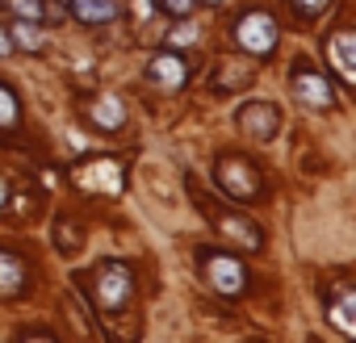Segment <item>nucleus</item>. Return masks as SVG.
<instances>
[{"label":"nucleus","instance_id":"f257e3e1","mask_svg":"<svg viewBox=\"0 0 356 343\" xmlns=\"http://www.w3.org/2000/svg\"><path fill=\"white\" fill-rule=\"evenodd\" d=\"M80 289H84V297L109 318V314H122V310H130V301H134V276H130V268L126 264H97L92 268V281H88V272L80 276Z\"/></svg>","mask_w":356,"mask_h":343},{"label":"nucleus","instance_id":"f03ea898","mask_svg":"<svg viewBox=\"0 0 356 343\" xmlns=\"http://www.w3.org/2000/svg\"><path fill=\"white\" fill-rule=\"evenodd\" d=\"M214 181H218V189L231 193L235 201H252V197L264 189L260 167H256L252 159H243V155H218V163H214Z\"/></svg>","mask_w":356,"mask_h":343},{"label":"nucleus","instance_id":"7ed1b4c3","mask_svg":"<svg viewBox=\"0 0 356 343\" xmlns=\"http://www.w3.org/2000/svg\"><path fill=\"white\" fill-rule=\"evenodd\" d=\"M197 201H202L206 218L214 222V231L222 235V243H235V247H243V251L264 247V231H260L252 218H243V214H235V210H227V206H214V201H206V197H197Z\"/></svg>","mask_w":356,"mask_h":343},{"label":"nucleus","instance_id":"20e7f679","mask_svg":"<svg viewBox=\"0 0 356 343\" xmlns=\"http://www.w3.org/2000/svg\"><path fill=\"white\" fill-rule=\"evenodd\" d=\"M76 185L84 193H101V197H118L126 189V167L109 155H97V159H84L76 167Z\"/></svg>","mask_w":356,"mask_h":343},{"label":"nucleus","instance_id":"39448f33","mask_svg":"<svg viewBox=\"0 0 356 343\" xmlns=\"http://www.w3.org/2000/svg\"><path fill=\"white\" fill-rule=\"evenodd\" d=\"M235 42L248 51V55H273L277 47V22L264 13V9H248L239 22H235Z\"/></svg>","mask_w":356,"mask_h":343},{"label":"nucleus","instance_id":"423d86ee","mask_svg":"<svg viewBox=\"0 0 356 343\" xmlns=\"http://www.w3.org/2000/svg\"><path fill=\"white\" fill-rule=\"evenodd\" d=\"M202 268H206V281H210L222 297H239V293L248 289V268H243L239 260L222 256V251H206V256H202Z\"/></svg>","mask_w":356,"mask_h":343},{"label":"nucleus","instance_id":"0eeeda50","mask_svg":"<svg viewBox=\"0 0 356 343\" xmlns=\"http://www.w3.org/2000/svg\"><path fill=\"white\" fill-rule=\"evenodd\" d=\"M239 130L256 142H273L277 130H281V109L273 101H248L239 109Z\"/></svg>","mask_w":356,"mask_h":343},{"label":"nucleus","instance_id":"6e6552de","mask_svg":"<svg viewBox=\"0 0 356 343\" xmlns=\"http://www.w3.org/2000/svg\"><path fill=\"white\" fill-rule=\"evenodd\" d=\"M289 92H293V101H302L306 109H331V105H335L331 84H327L318 72H310V67H298V72L289 76Z\"/></svg>","mask_w":356,"mask_h":343},{"label":"nucleus","instance_id":"1a4fd4ad","mask_svg":"<svg viewBox=\"0 0 356 343\" xmlns=\"http://www.w3.org/2000/svg\"><path fill=\"white\" fill-rule=\"evenodd\" d=\"M26 285H30V268H26V260L0 247V301L26 293Z\"/></svg>","mask_w":356,"mask_h":343},{"label":"nucleus","instance_id":"9d476101","mask_svg":"<svg viewBox=\"0 0 356 343\" xmlns=\"http://www.w3.org/2000/svg\"><path fill=\"white\" fill-rule=\"evenodd\" d=\"M147 76H151V84H159V88H181L185 76H189V67H185L181 55H155L151 67H147Z\"/></svg>","mask_w":356,"mask_h":343},{"label":"nucleus","instance_id":"9b49d317","mask_svg":"<svg viewBox=\"0 0 356 343\" xmlns=\"http://www.w3.org/2000/svg\"><path fill=\"white\" fill-rule=\"evenodd\" d=\"M122 13L118 0H72V17L84 22V26H105Z\"/></svg>","mask_w":356,"mask_h":343},{"label":"nucleus","instance_id":"f8f14e48","mask_svg":"<svg viewBox=\"0 0 356 343\" xmlns=\"http://www.w3.org/2000/svg\"><path fill=\"white\" fill-rule=\"evenodd\" d=\"M84 113H88V122H92L97 130H122V122H126V109H122V101H113V97H97Z\"/></svg>","mask_w":356,"mask_h":343},{"label":"nucleus","instance_id":"ddd939ff","mask_svg":"<svg viewBox=\"0 0 356 343\" xmlns=\"http://www.w3.org/2000/svg\"><path fill=\"white\" fill-rule=\"evenodd\" d=\"M331 59H335V67H339L343 80H356V38L348 30H339L331 38Z\"/></svg>","mask_w":356,"mask_h":343},{"label":"nucleus","instance_id":"4468645a","mask_svg":"<svg viewBox=\"0 0 356 343\" xmlns=\"http://www.w3.org/2000/svg\"><path fill=\"white\" fill-rule=\"evenodd\" d=\"M352 301H356V297H352V289H348V285H339V289H335V301H331V310H327V314H331V322H335V326H339L343 335H356Z\"/></svg>","mask_w":356,"mask_h":343},{"label":"nucleus","instance_id":"2eb2a0df","mask_svg":"<svg viewBox=\"0 0 356 343\" xmlns=\"http://www.w3.org/2000/svg\"><path fill=\"white\" fill-rule=\"evenodd\" d=\"M55 243H59V251H80V243H84V231H80V222H72V218H55Z\"/></svg>","mask_w":356,"mask_h":343},{"label":"nucleus","instance_id":"dca6fc26","mask_svg":"<svg viewBox=\"0 0 356 343\" xmlns=\"http://www.w3.org/2000/svg\"><path fill=\"white\" fill-rule=\"evenodd\" d=\"M9 9L22 22H42V17H59L55 9H47V0H9Z\"/></svg>","mask_w":356,"mask_h":343},{"label":"nucleus","instance_id":"f3484780","mask_svg":"<svg viewBox=\"0 0 356 343\" xmlns=\"http://www.w3.org/2000/svg\"><path fill=\"white\" fill-rule=\"evenodd\" d=\"M9 38H13L17 47H26V51H42V34H38L34 22H22V17H17V26L9 30Z\"/></svg>","mask_w":356,"mask_h":343},{"label":"nucleus","instance_id":"a211bd4d","mask_svg":"<svg viewBox=\"0 0 356 343\" xmlns=\"http://www.w3.org/2000/svg\"><path fill=\"white\" fill-rule=\"evenodd\" d=\"M17 113H22V109H17V97L0 84V130H9V126L17 122Z\"/></svg>","mask_w":356,"mask_h":343},{"label":"nucleus","instance_id":"6ab92c4d","mask_svg":"<svg viewBox=\"0 0 356 343\" xmlns=\"http://www.w3.org/2000/svg\"><path fill=\"white\" fill-rule=\"evenodd\" d=\"M289 5H293V9H298L302 17H318V13H323V9L331 5V0H289Z\"/></svg>","mask_w":356,"mask_h":343},{"label":"nucleus","instance_id":"aec40b11","mask_svg":"<svg viewBox=\"0 0 356 343\" xmlns=\"http://www.w3.org/2000/svg\"><path fill=\"white\" fill-rule=\"evenodd\" d=\"M159 5H163L172 17H189V13L197 9V0H159Z\"/></svg>","mask_w":356,"mask_h":343},{"label":"nucleus","instance_id":"412c9836","mask_svg":"<svg viewBox=\"0 0 356 343\" xmlns=\"http://www.w3.org/2000/svg\"><path fill=\"white\" fill-rule=\"evenodd\" d=\"M189 42H193V26H189V30H176V34H172V47H189Z\"/></svg>","mask_w":356,"mask_h":343},{"label":"nucleus","instance_id":"4be33fe9","mask_svg":"<svg viewBox=\"0 0 356 343\" xmlns=\"http://www.w3.org/2000/svg\"><path fill=\"white\" fill-rule=\"evenodd\" d=\"M5 197H9V189H5V176H0V206H5Z\"/></svg>","mask_w":356,"mask_h":343},{"label":"nucleus","instance_id":"5701e85b","mask_svg":"<svg viewBox=\"0 0 356 343\" xmlns=\"http://www.w3.org/2000/svg\"><path fill=\"white\" fill-rule=\"evenodd\" d=\"M0 55H9V42H5V34H0Z\"/></svg>","mask_w":356,"mask_h":343},{"label":"nucleus","instance_id":"b1692460","mask_svg":"<svg viewBox=\"0 0 356 343\" xmlns=\"http://www.w3.org/2000/svg\"><path fill=\"white\" fill-rule=\"evenodd\" d=\"M214 5H218V0H214Z\"/></svg>","mask_w":356,"mask_h":343}]
</instances>
